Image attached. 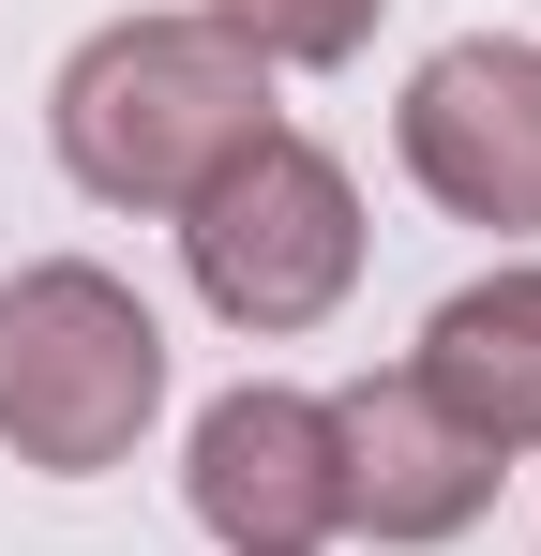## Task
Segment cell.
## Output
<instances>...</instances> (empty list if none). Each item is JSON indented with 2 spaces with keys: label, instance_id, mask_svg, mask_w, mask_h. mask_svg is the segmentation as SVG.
Wrapping results in <instances>:
<instances>
[{
  "label": "cell",
  "instance_id": "6da1fadb",
  "mask_svg": "<svg viewBox=\"0 0 541 556\" xmlns=\"http://www.w3.org/2000/svg\"><path fill=\"white\" fill-rule=\"evenodd\" d=\"M46 136H61V181L76 195L180 226L270 136V61L241 30H211L196 0L180 15H105L76 61H61V91H46Z\"/></svg>",
  "mask_w": 541,
  "mask_h": 556
},
{
  "label": "cell",
  "instance_id": "7a4b0ae2",
  "mask_svg": "<svg viewBox=\"0 0 541 556\" xmlns=\"http://www.w3.org/2000/svg\"><path fill=\"white\" fill-rule=\"evenodd\" d=\"M166 421V316L90 256L0 271V452L46 481H105Z\"/></svg>",
  "mask_w": 541,
  "mask_h": 556
},
{
  "label": "cell",
  "instance_id": "3957f363",
  "mask_svg": "<svg viewBox=\"0 0 541 556\" xmlns=\"http://www.w3.org/2000/svg\"><path fill=\"white\" fill-rule=\"evenodd\" d=\"M180 271H196V301H211L226 331L286 346V331H316V316L361 286V181L316 151V136L270 121L256 151L180 211Z\"/></svg>",
  "mask_w": 541,
  "mask_h": 556
},
{
  "label": "cell",
  "instance_id": "277c9868",
  "mask_svg": "<svg viewBox=\"0 0 541 556\" xmlns=\"http://www.w3.org/2000/svg\"><path fill=\"white\" fill-rule=\"evenodd\" d=\"M391 151H406V181L437 195L451 226L541 241V46L527 30L437 46V61L406 76V105H391Z\"/></svg>",
  "mask_w": 541,
  "mask_h": 556
},
{
  "label": "cell",
  "instance_id": "5b68a950",
  "mask_svg": "<svg viewBox=\"0 0 541 556\" xmlns=\"http://www.w3.org/2000/svg\"><path fill=\"white\" fill-rule=\"evenodd\" d=\"M180 496L226 556H316L347 527V466H331V391H286V376H241L196 406V452H180Z\"/></svg>",
  "mask_w": 541,
  "mask_h": 556
},
{
  "label": "cell",
  "instance_id": "8992f818",
  "mask_svg": "<svg viewBox=\"0 0 541 556\" xmlns=\"http://www.w3.org/2000/svg\"><path fill=\"white\" fill-rule=\"evenodd\" d=\"M331 466H347V527L376 556L466 542V527L496 511V452L451 421L422 376H347V391H331Z\"/></svg>",
  "mask_w": 541,
  "mask_h": 556
},
{
  "label": "cell",
  "instance_id": "52a82bcc",
  "mask_svg": "<svg viewBox=\"0 0 541 556\" xmlns=\"http://www.w3.org/2000/svg\"><path fill=\"white\" fill-rule=\"evenodd\" d=\"M406 376H422V391H437L496 466L541 452V256H527V271L451 286L437 316H422V346H406Z\"/></svg>",
  "mask_w": 541,
  "mask_h": 556
},
{
  "label": "cell",
  "instance_id": "ba28073f",
  "mask_svg": "<svg viewBox=\"0 0 541 556\" xmlns=\"http://www.w3.org/2000/svg\"><path fill=\"white\" fill-rule=\"evenodd\" d=\"M196 15H211V30H241L270 76H331V61L376 46V15H391V0H196Z\"/></svg>",
  "mask_w": 541,
  "mask_h": 556
}]
</instances>
